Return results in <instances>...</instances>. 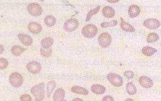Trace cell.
Returning <instances> with one entry per match:
<instances>
[{
  "label": "cell",
  "mask_w": 161,
  "mask_h": 101,
  "mask_svg": "<svg viewBox=\"0 0 161 101\" xmlns=\"http://www.w3.org/2000/svg\"><path fill=\"white\" fill-rule=\"evenodd\" d=\"M31 94L35 97L36 101H41L43 99L45 95L44 83L37 84L31 89Z\"/></svg>",
  "instance_id": "6da1fadb"
},
{
  "label": "cell",
  "mask_w": 161,
  "mask_h": 101,
  "mask_svg": "<svg viewBox=\"0 0 161 101\" xmlns=\"http://www.w3.org/2000/svg\"><path fill=\"white\" fill-rule=\"evenodd\" d=\"M98 33V29L95 25L87 24L85 25L82 30V34L87 38H93Z\"/></svg>",
  "instance_id": "7a4b0ae2"
},
{
  "label": "cell",
  "mask_w": 161,
  "mask_h": 101,
  "mask_svg": "<svg viewBox=\"0 0 161 101\" xmlns=\"http://www.w3.org/2000/svg\"><path fill=\"white\" fill-rule=\"evenodd\" d=\"M10 84L14 87H19L22 85L23 83V78L18 73H13L10 75Z\"/></svg>",
  "instance_id": "3957f363"
},
{
  "label": "cell",
  "mask_w": 161,
  "mask_h": 101,
  "mask_svg": "<svg viewBox=\"0 0 161 101\" xmlns=\"http://www.w3.org/2000/svg\"><path fill=\"white\" fill-rule=\"evenodd\" d=\"M112 37L111 35L107 32H104L98 37V42L100 46L103 48H107L111 44Z\"/></svg>",
  "instance_id": "277c9868"
},
{
  "label": "cell",
  "mask_w": 161,
  "mask_h": 101,
  "mask_svg": "<svg viewBox=\"0 0 161 101\" xmlns=\"http://www.w3.org/2000/svg\"><path fill=\"white\" fill-rule=\"evenodd\" d=\"M79 22L75 18H70L67 20L64 25V29L66 32H72L78 27Z\"/></svg>",
  "instance_id": "5b68a950"
},
{
  "label": "cell",
  "mask_w": 161,
  "mask_h": 101,
  "mask_svg": "<svg viewBox=\"0 0 161 101\" xmlns=\"http://www.w3.org/2000/svg\"><path fill=\"white\" fill-rule=\"evenodd\" d=\"M27 11L30 15L37 17L42 15V8L39 4L36 3H30L27 6Z\"/></svg>",
  "instance_id": "8992f818"
},
{
  "label": "cell",
  "mask_w": 161,
  "mask_h": 101,
  "mask_svg": "<svg viewBox=\"0 0 161 101\" xmlns=\"http://www.w3.org/2000/svg\"><path fill=\"white\" fill-rule=\"evenodd\" d=\"M108 80L111 84L116 87H120L123 85V79L122 77L118 74L110 73L107 75Z\"/></svg>",
  "instance_id": "52a82bcc"
},
{
  "label": "cell",
  "mask_w": 161,
  "mask_h": 101,
  "mask_svg": "<svg viewBox=\"0 0 161 101\" xmlns=\"http://www.w3.org/2000/svg\"><path fill=\"white\" fill-rule=\"evenodd\" d=\"M144 25L149 29H157L160 27L161 23L155 18H149L144 21Z\"/></svg>",
  "instance_id": "ba28073f"
},
{
  "label": "cell",
  "mask_w": 161,
  "mask_h": 101,
  "mask_svg": "<svg viewBox=\"0 0 161 101\" xmlns=\"http://www.w3.org/2000/svg\"><path fill=\"white\" fill-rule=\"evenodd\" d=\"M27 68L32 74H38L41 72L42 66L39 63L37 62H31L27 65Z\"/></svg>",
  "instance_id": "9c48e42d"
},
{
  "label": "cell",
  "mask_w": 161,
  "mask_h": 101,
  "mask_svg": "<svg viewBox=\"0 0 161 101\" xmlns=\"http://www.w3.org/2000/svg\"><path fill=\"white\" fill-rule=\"evenodd\" d=\"M139 84L145 89H149L152 87L154 82L151 79L145 76H142L139 79Z\"/></svg>",
  "instance_id": "30bf717a"
},
{
  "label": "cell",
  "mask_w": 161,
  "mask_h": 101,
  "mask_svg": "<svg viewBox=\"0 0 161 101\" xmlns=\"http://www.w3.org/2000/svg\"><path fill=\"white\" fill-rule=\"evenodd\" d=\"M18 39L23 44H24L27 46L31 45L33 42V40L32 39V37L27 35L19 34L18 35Z\"/></svg>",
  "instance_id": "8fae6325"
},
{
  "label": "cell",
  "mask_w": 161,
  "mask_h": 101,
  "mask_svg": "<svg viewBox=\"0 0 161 101\" xmlns=\"http://www.w3.org/2000/svg\"><path fill=\"white\" fill-rule=\"evenodd\" d=\"M41 25L36 22L30 23L28 24V29L33 34H38L41 32Z\"/></svg>",
  "instance_id": "7c38bea8"
},
{
  "label": "cell",
  "mask_w": 161,
  "mask_h": 101,
  "mask_svg": "<svg viewBox=\"0 0 161 101\" xmlns=\"http://www.w3.org/2000/svg\"><path fill=\"white\" fill-rule=\"evenodd\" d=\"M140 12V9L139 6H138L137 5H131L128 9L129 16L131 18L137 17V16L139 15Z\"/></svg>",
  "instance_id": "4fadbf2b"
},
{
  "label": "cell",
  "mask_w": 161,
  "mask_h": 101,
  "mask_svg": "<svg viewBox=\"0 0 161 101\" xmlns=\"http://www.w3.org/2000/svg\"><path fill=\"white\" fill-rule=\"evenodd\" d=\"M120 26L121 27L123 31L126 32H134L135 29L132 25L130 24V23L125 22L123 19L121 18V23H120Z\"/></svg>",
  "instance_id": "5bb4252c"
},
{
  "label": "cell",
  "mask_w": 161,
  "mask_h": 101,
  "mask_svg": "<svg viewBox=\"0 0 161 101\" xmlns=\"http://www.w3.org/2000/svg\"><path fill=\"white\" fill-rule=\"evenodd\" d=\"M103 15L105 17L107 18H112L115 15V10L110 6H106L102 11Z\"/></svg>",
  "instance_id": "9a60e30c"
},
{
  "label": "cell",
  "mask_w": 161,
  "mask_h": 101,
  "mask_svg": "<svg viewBox=\"0 0 161 101\" xmlns=\"http://www.w3.org/2000/svg\"><path fill=\"white\" fill-rule=\"evenodd\" d=\"M65 95V92L63 89H58L53 95V99L54 101H62Z\"/></svg>",
  "instance_id": "2e32d148"
},
{
  "label": "cell",
  "mask_w": 161,
  "mask_h": 101,
  "mask_svg": "<svg viewBox=\"0 0 161 101\" xmlns=\"http://www.w3.org/2000/svg\"><path fill=\"white\" fill-rule=\"evenodd\" d=\"M91 90L93 93L97 95H102L104 94L106 91V88L102 85L95 84L91 86Z\"/></svg>",
  "instance_id": "e0dca14e"
},
{
  "label": "cell",
  "mask_w": 161,
  "mask_h": 101,
  "mask_svg": "<svg viewBox=\"0 0 161 101\" xmlns=\"http://www.w3.org/2000/svg\"><path fill=\"white\" fill-rule=\"evenodd\" d=\"M71 90V91L73 92V93L80 94V95H82L85 96L87 95L89 93V92L87 89H85L82 87L77 86L72 87Z\"/></svg>",
  "instance_id": "ac0fdd59"
},
{
  "label": "cell",
  "mask_w": 161,
  "mask_h": 101,
  "mask_svg": "<svg viewBox=\"0 0 161 101\" xmlns=\"http://www.w3.org/2000/svg\"><path fill=\"white\" fill-rule=\"evenodd\" d=\"M44 22L48 27H52L56 24V19L53 15H48L44 18Z\"/></svg>",
  "instance_id": "d6986e66"
},
{
  "label": "cell",
  "mask_w": 161,
  "mask_h": 101,
  "mask_svg": "<svg viewBox=\"0 0 161 101\" xmlns=\"http://www.w3.org/2000/svg\"><path fill=\"white\" fill-rule=\"evenodd\" d=\"M157 52V50L156 48L149 46H145L143 47L142 49V53L147 56H151Z\"/></svg>",
  "instance_id": "ffe728a7"
},
{
  "label": "cell",
  "mask_w": 161,
  "mask_h": 101,
  "mask_svg": "<svg viewBox=\"0 0 161 101\" xmlns=\"http://www.w3.org/2000/svg\"><path fill=\"white\" fill-rule=\"evenodd\" d=\"M25 50L26 49L24 48L21 47L20 46L15 45L12 48L11 52L13 55H14L15 56H20Z\"/></svg>",
  "instance_id": "44dd1931"
},
{
  "label": "cell",
  "mask_w": 161,
  "mask_h": 101,
  "mask_svg": "<svg viewBox=\"0 0 161 101\" xmlns=\"http://www.w3.org/2000/svg\"><path fill=\"white\" fill-rule=\"evenodd\" d=\"M53 43L54 40L53 39H52L51 37H46L42 40L41 44L42 47L48 48L51 47Z\"/></svg>",
  "instance_id": "7402d4cb"
},
{
  "label": "cell",
  "mask_w": 161,
  "mask_h": 101,
  "mask_svg": "<svg viewBox=\"0 0 161 101\" xmlns=\"http://www.w3.org/2000/svg\"><path fill=\"white\" fill-rule=\"evenodd\" d=\"M126 90H127V93L130 95H134L137 93V92L136 86L132 82H129L127 84Z\"/></svg>",
  "instance_id": "603a6c76"
},
{
  "label": "cell",
  "mask_w": 161,
  "mask_h": 101,
  "mask_svg": "<svg viewBox=\"0 0 161 101\" xmlns=\"http://www.w3.org/2000/svg\"><path fill=\"white\" fill-rule=\"evenodd\" d=\"M56 86V82L54 80H52L48 82L47 86V97L49 98L51 95L52 92L53 91L54 89Z\"/></svg>",
  "instance_id": "cb8c5ba5"
},
{
  "label": "cell",
  "mask_w": 161,
  "mask_h": 101,
  "mask_svg": "<svg viewBox=\"0 0 161 101\" xmlns=\"http://www.w3.org/2000/svg\"><path fill=\"white\" fill-rule=\"evenodd\" d=\"M159 35L155 32H151L147 36V41L149 43L156 42L157 41H159Z\"/></svg>",
  "instance_id": "d4e9b609"
},
{
  "label": "cell",
  "mask_w": 161,
  "mask_h": 101,
  "mask_svg": "<svg viewBox=\"0 0 161 101\" xmlns=\"http://www.w3.org/2000/svg\"><path fill=\"white\" fill-rule=\"evenodd\" d=\"M100 6H98L97 7L92 9V10H90V11L88 13L87 15V18H86V19L85 21L86 22H88L90 20L91 18L92 17V16H93L94 15H96L98 13L99 11L100 10Z\"/></svg>",
  "instance_id": "484cf974"
},
{
  "label": "cell",
  "mask_w": 161,
  "mask_h": 101,
  "mask_svg": "<svg viewBox=\"0 0 161 101\" xmlns=\"http://www.w3.org/2000/svg\"><path fill=\"white\" fill-rule=\"evenodd\" d=\"M40 52L42 56H43V57H49L51 56V55L52 53V51L51 48H43V47H41V49H40Z\"/></svg>",
  "instance_id": "4316f807"
},
{
  "label": "cell",
  "mask_w": 161,
  "mask_h": 101,
  "mask_svg": "<svg viewBox=\"0 0 161 101\" xmlns=\"http://www.w3.org/2000/svg\"><path fill=\"white\" fill-rule=\"evenodd\" d=\"M117 24V20H114L109 22H103L101 24V27H115Z\"/></svg>",
  "instance_id": "83f0119b"
},
{
  "label": "cell",
  "mask_w": 161,
  "mask_h": 101,
  "mask_svg": "<svg viewBox=\"0 0 161 101\" xmlns=\"http://www.w3.org/2000/svg\"><path fill=\"white\" fill-rule=\"evenodd\" d=\"M0 62H1V65H0V68L1 69H4L6 68L8 65V62L6 59H5L3 58H1L0 59Z\"/></svg>",
  "instance_id": "f1b7e54d"
},
{
  "label": "cell",
  "mask_w": 161,
  "mask_h": 101,
  "mask_svg": "<svg viewBox=\"0 0 161 101\" xmlns=\"http://www.w3.org/2000/svg\"><path fill=\"white\" fill-rule=\"evenodd\" d=\"M20 101H31L32 99L31 96L28 94H24L20 97Z\"/></svg>",
  "instance_id": "f546056e"
},
{
  "label": "cell",
  "mask_w": 161,
  "mask_h": 101,
  "mask_svg": "<svg viewBox=\"0 0 161 101\" xmlns=\"http://www.w3.org/2000/svg\"><path fill=\"white\" fill-rule=\"evenodd\" d=\"M124 75L128 79H132L134 77V73L130 70H127L124 73Z\"/></svg>",
  "instance_id": "4dcf8cb0"
},
{
  "label": "cell",
  "mask_w": 161,
  "mask_h": 101,
  "mask_svg": "<svg viewBox=\"0 0 161 101\" xmlns=\"http://www.w3.org/2000/svg\"><path fill=\"white\" fill-rule=\"evenodd\" d=\"M103 101H114V99L111 96H106L103 97Z\"/></svg>",
  "instance_id": "1f68e13d"
},
{
  "label": "cell",
  "mask_w": 161,
  "mask_h": 101,
  "mask_svg": "<svg viewBox=\"0 0 161 101\" xmlns=\"http://www.w3.org/2000/svg\"><path fill=\"white\" fill-rule=\"evenodd\" d=\"M119 1V0H108L107 2H108L112 3H117Z\"/></svg>",
  "instance_id": "d6a6232c"
},
{
  "label": "cell",
  "mask_w": 161,
  "mask_h": 101,
  "mask_svg": "<svg viewBox=\"0 0 161 101\" xmlns=\"http://www.w3.org/2000/svg\"><path fill=\"white\" fill-rule=\"evenodd\" d=\"M71 101H83L82 99H78V98H76V99H72Z\"/></svg>",
  "instance_id": "836d02e7"
},
{
  "label": "cell",
  "mask_w": 161,
  "mask_h": 101,
  "mask_svg": "<svg viewBox=\"0 0 161 101\" xmlns=\"http://www.w3.org/2000/svg\"><path fill=\"white\" fill-rule=\"evenodd\" d=\"M125 101H134L133 99H126Z\"/></svg>",
  "instance_id": "e575fe53"
},
{
  "label": "cell",
  "mask_w": 161,
  "mask_h": 101,
  "mask_svg": "<svg viewBox=\"0 0 161 101\" xmlns=\"http://www.w3.org/2000/svg\"><path fill=\"white\" fill-rule=\"evenodd\" d=\"M1 53H2L3 49V48L2 45V44L1 45Z\"/></svg>",
  "instance_id": "d590c367"
},
{
  "label": "cell",
  "mask_w": 161,
  "mask_h": 101,
  "mask_svg": "<svg viewBox=\"0 0 161 101\" xmlns=\"http://www.w3.org/2000/svg\"><path fill=\"white\" fill-rule=\"evenodd\" d=\"M66 101V100H64V99L63 101Z\"/></svg>",
  "instance_id": "8d00e7d4"
}]
</instances>
